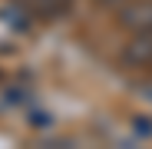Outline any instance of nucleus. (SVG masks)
Listing matches in <instances>:
<instances>
[{
    "label": "nucleus",
    "mask_w": 152,
    "mask_h": 149,
    "mask_svg": "<svg viewBox=\"0 0 152 149\" xmlns=\"http://www.w3.org/2000/svg\"><path fill=\"white\" fill-rule=\"evenodd\" d=\"M119 27L126 33L152 30V0H126L119 7Z\"/></svg>",
    "instance_id": "nucleus-1"
},
{
    "label": "nucleus",
    "mask_w": 152,
    "mask_h": 149,
    "mask_svg": "<svg viewBox=\"0 0 152 149\" xmlns=\"http://www.w3.org/2000/svg\"><path fill=\"white\" fill-rule=\"evenodd\" d=\"M129 37H132V40L122 46L119 60H122L126 66H132V70L152 66V30H145V33H129Z\"/></svg>",
    "instance_id": "nucleus-2"
},
{
    "label": "nucleus",
    "mask_w": 152,
    "mask_h": 149,
    "mask_svg": "<svg viewBox=\"0 0 152 149\" xmlns=\"http://www.w3.org/2000/svg\"><path fill=\"white\" fill-rule=\"evenodd\" d=\"M27 126L30 129H40V133H46V129H53L56 126V119H53V113L50 109H43V106H27Z\"/></svg>",
    "instance_id": "nucleus-3"
},
{
    "label": "nucleus",
    "mask_w": 152,
    "mask_h": 149,
    "mask_svg": "<svg viewBox=\"0 0 152 149\" xmlns=\"http://www.w3.org/2000/svg\"><path fill=\"white\" fill-rule=\"evenodd\" d=\"M30 103H33V93H30V90H20V86L7 90L4 99H0V106H7V109H13V106H23V109H27Z\"/></svg>",
    "instance_id": "nucleus-4"
},
{
    "label": "nucleus",
    "mask_w": 152,
    "mask_h": 149,
    "mask_svg": "<svg viewBox=\"0 0 152 149\" xmlns=\"http://www.w3.org/2000/svg\"><path fill=\"white\" fill-rule=\"evenodd\" d=\"M132 136L136 139H152V119L149 116H132Z\"/></svg>",
    "instance_id": "nucleus-5"
},
{
    "label": "nucleus",
    "mask_w": 152,
    "mask_h": 149,
    "mask_svg": "<svg viewBox=\"0 0 152 149\" xmlns=\"http://www.w3.org/2000/svg\"><path fill=\"white\" fill-rule=\"evenodd\" d=\"M96 4H99V7H109V10H119L126 0H96Z\"/></svg>",
    "instance_id": "nucleus-6"
}]
</instances>
